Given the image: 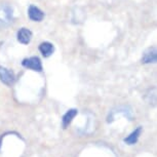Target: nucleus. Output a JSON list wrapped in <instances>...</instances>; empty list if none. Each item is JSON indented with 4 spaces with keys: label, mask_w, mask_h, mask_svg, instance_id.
<instances>
[{
    "label": "nucleus",
    "mask_w": 157,
    "mask_h": 157,
    "mask_svg": "<svg viewBox=\"0 0 157 157\" xmlns=\"http://www.w3.org/2000/svg\"><path fill=\"white\" fill-rule=\"evenodd\" d=\"M28 14H29V17L34 21V22H41L44 17V13L43 11H41L39 8L34 6V5H31L28 10Z\"/></svg>",
    "instance_id": "4"
},
{
    "label": "nucleus",
    "mask_w": 157,
    "mask_h": 157,
    "mask_svg": "<svg viewBox=\"0 0 157 157\" xmlns=\"http://www.w3.org/2000/svg\"><path fill=\"white\" fill-rule=\"evenodd\" d=\"M17 40L20 41L21 43L23 44H28L29 42L31 41V38H32V33L30 30L26 28H22L21 30L17 32Z\"/></svg>",
    "instance_id": "5"
},
{
    "label": "nucleus",
    "mask_w": 157,
    "mask_h": 157,
    "mask_svg": "<svg viewBox=\"0 0 157 157\" xmlns=\"http://www.w3.org/2000/svg\"><path fill=\"white\" fill-rule=\"evenodd\" d=\"M0 80L4 84L11 85L13 84L14 80H16V77H14L13 71L8 70L4 67H0Z\"/></svg>",
    "instance_id": "2"
},
{
    "label": "nucleus",
    "mask_w": 157,
    "mask_h": 157,
    "mask_svg": "<svg viewBox=\"0 0 157 157\" xmlns=\"http://www.w3.org/2000/svg\"><path fill=\"white\" fill-rule=\"evenodd\" d=\"M77 113H78V111L76 110V109H70V110H68L65 115L63 116V119H62V125H63L64 128H67L68 126L70 125V123L72 122L73 118L76 116Z\"/></svg>",
    "instance_id": "6"
},
{
    "label": "nucleus",
    "mask_w": 157,
    "mask_h": 157,
    "mask_svg": "<svg viewBox=\"0 0 157 157\" xmlns=\"http://www.w3.org/2000/svg\"><path fill=\"white\" fill-rule=\"evenodd\" d=\"M142 132H143V127L142 126H138L137 128H136L134 132H132L129 136H127V137L124 139V143L127 144V145H135L138 143L139 141V138H140V136L142 134Z\"/></svg>",
    "instance_id": "3"
},
{
    "label": "nucleus",
    "mask_w": 157,
    "mask_h": 157,
    "mask_svg": "<svg viewBox=\"0 0 157 157\" xmlns=\"http://www.w3.org/2000/svg\"><path fill=\"white\" fill-rule=\"evenodd\" d=\"M39 50L44 57H49L54 52V45L49 42H42L39 46Z\"/></svg>",
    "instance_id": "8"
},
{
    "label": "nucleus",
    "mask_w": 157,
    "mask_h": 157,
    "mask_svg": "<svg viewBox=\"0 0 157 157\" xmlns=\"http://www.w3.org/2000/svg\"><path fill=\"white\" fill-rule=\"evenodd\" d=\"M157 60V56H156V49L155 48H149L144 52L143 55V63L145 64H149V63H155Z\"/></svg>",
    "instance_id": "7"
},
{
    "label": "nucleus",
    "mask_w": 157,
    "mask_h": 157,
    "mask_svg": "<svg viewBox=\"0 0 157 157\" xmlns=\"http://www.w3.org/2000/svg\"><path fill=\"white\" fill-rule=\"evenodd\" d=\"M23 66L28 68V69H31L33 71H42V65H41V62L39 60V58L37 57H32L29 59H25L23 61Z\"/></svg>",
    "instance_id": "1"
}]
</instances>
